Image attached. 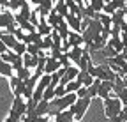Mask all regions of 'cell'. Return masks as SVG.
Returning a JSON list of instances; mask_svg holds the SVG:
<instances>
[{
  "label": "cell",
  "mask_w": 127,
  "mask_h": 122,
  "mask_svg": "<svg viewBox=\"0 0 127 122\" xmlns=\"http://www.w3.org/2000/svg\"><path fill=\"white\" fill-rule=\"evenodd\" d=\"M14 74V67L11 62H5V60H0V76H7V78H11V76Z\"/></svg>",
  "instance_id": "ac0fdd59"
},
{
  "label": "cell",
  "mask_w": 127,
  "mask_h": 122,
  "mask_svg": "<svg viewBox=\"0 0 127 122\" xmlns=\"http://www.w3.org/2000/svg\"><path fill=\"white\" fill-rule=\"evenodd\" d=\"M90 103H92V97H90V96H85V97H78V99H76V103L71 106V110H72V113H74V119H76V120L83 119L85 112L90 108Z\"/></svg>",
  "instance_id": "3957f363"
},
{
  "label": "cell",
  "mask_w": 127,
  "mask_h": 122,
  "mask_svg": "<svg viewBox=\"0 0 127 122\" xmlns=\"http://www.w3.org/2000/svg\"><path fill=\"white\" fill-rule=\"evenodd\" d=\"M76 80L79 81V83H81V85H85V87H90L92 83H94V76L88 73V71H79L78 73V76H76Z\"/></svg>",
  "instance_id": "5bb4252c"
},
{
  "label": "cell",
  "mask_w": 127,
  "mask_h": 122,
  "mask_svg": "<svg viewBox=\"0 0 127 122\" xmlns=\"http://www.w3.org/2000/svg\"><path fill=\"white\" fill-rule=\"evenodd\" d=\"M78 99V94L76 92H67V94H64L62 97H53L51 101L57 104V110L62 112V110H65V108H71V106L76 103Z\"/></svg>",
  "instance_id": "277c9868"
},
{
  "label": "cell",
  "mask_w": 127,
  "mask_h": 122,
  "mask_svg": "<svg viewBox=\"0 0 127 122\" xmlns=\"http://www.w3.org/2000/svg\"><path fill=\"white\" fill-rule=\"evenodd\" d=\"M55 97V87L50 83V85H48L46 87V90H44V94H42V99H48V101H51Z\"/></svg>",
  "instance_id": "4316f807"
},
{
  "label": "cell",
  "mask_w": 127,
  "mask_h": 122,
  "mask_svg": "<svg viewBox=\"0 0 127 122\" xmlns=\"http://www.w3.org/2000/svg\"><path fill=\"white\" fill-rule=\"evenodd\" d=\"M102 53H104V57H106V58H109V57H115V55H117L118 51H117V50H115L113 46H111L109 42H106V46L102 48Z\"/></svg>",
  "instance_id": "484cf974"
},
{
  "label": "cell",
  "mask_w": 127,
  "mask_h": 122,
  "mask_svg": "<svg viewBox=\"0 0 127 122\" xmlns=\"http://www.w3.org/2000/svg\"><path fill=\"white\" fill-rule=\"evenodd\" d=\"M0 7H2V9L9 7V0H0Z\"/></svg>",
  "instance_id": "f35d334b"
},
{
  "label": "cell",
  "mask_w": 127,
  "mask_h": 122,
  "mask_svg": "<svg viewBox=\"0 0 127 122\" xmlns=\"http://www.w3.org/2000/svg\"><path fill=\"white\" fill-rule=\"evenodd\" d=\"M64 94H67V90H65V85L58 83V85L55 87V97H62Z\"/></svg>",
  "instance_id": "836d02e7"
},
{
  "label": "cell",
  "mask_w": 127,
  "mask_h": 122,
  "mask_svg": "<svg viewBox=\"0 0 127 122\" xmlns=\"http://www.w3.org/2000/svg\"><path fill=\"white\" fill-rule=\"evenodd\" d=\"M83 51H85L83 46H72V48L67 51L69 57H71V60H72V64H78V62H79V58L83 57Z\"/></svg>",
  "instance_id": "2e32d148"
},
{
  "label": "cell",
  "mask_w": 127,
  "mask_h": 122,
  "mask_svg": "<svg viewBox=\"0 0 127 122\" xmlns=\"http://www.w3.org/2000/svg\"><path fill=\"white\" fill-rule=\"evenodd\" d=\"M16 18H14V11H11L9 7H5L4 11H0V28H5L7 25L14 23Z\"/></svg>",
  "instance_id": "52a82bcc"
},
{
  "label": "cell",
  "mask_w": 127,
  "mask_h": 122,
  "mask_svg": "<svg viewBox=\"0 0 127 122\" xmlns=\"http://www.w3.org/2000/svg\"><path fill=\"white\" fill-rule=\"evenodd\" d=\"M35 113H37V117H44V115L50 113V101H48V99H41L35 104Z\"/></svg>",
  "instance_id": "4fadbf2b"
},
{
  "label": "cell",
  "mask_w": 127,
  "mask_h": 122,
  "mask_svg": "<svg viewBox=\"0 0 127 122\" xmlns=\"http://www.w3.org/2000/svg\"><path fill=\"white\" fill-rule=\"evenodd\" d=\"M41 50H42V48H41V46H37L35 42H28V44H27V51H28V53H32V55H37Z\"/></svg>",
  "instance_id": "1f68e13d"
},
{
  "label": "cell",
  "mask_w": 127,
  "mask_h": 122,
  "mask_svg": "<svg viewBox=\"0 0 127 122\" xmlns=\"http://www.w3.org/2000/svg\"><path fill=\"white\" fill-rule=\"evenodd\" d=\"M113 87H115V80H102L99 85V99H106L113 94Z\"/></svg>",
  "instance_id": "8992f818"
},
{
  "label": "cell",
  "mask_w": 127,
  "mask_h": 122,
  "mask_svg": "<svg viewBox=\"0 0 127 122\" xmlns=\"http://www.w3.org/2000/svg\"><path fill=\"white\" fill-rule=\"evenodd\" d=\"M60 67H62L60 60H58V58H55V57H51V55H48V58H46V66H44V73L53 74V73H55V71H58Z\"/></svg>",
  "instance_id": "ba28073f"
},
{
  "label": "cell",
  "mask_w": 127,
  "mask_h": 122,
  "mask_svg": "<svg viewBox=\"0 0 127 122\" xmlns=\"http://www.w3.org/2000/svg\"><path fill=\"white\" fill-rule=\"evenodd\" d=\"M65 20H67V23H69L71 30H78V32H81V21H83V18H81V16H76V14L69 12L67 16H65Z\"/></svg>",
  "instance_id": "9c48e42d"
},
{
  "label": "cell",
  "mask_w": 127,
  "mask_h": 122,
  "mask_svg": "<svg viewBox=\"0 0 127 122\" xmlns=\"http://www.w3.org/2000/svg\"><path fill=\"white\" fill-rule=\"evenodd\" d=\"M16 74H18L21 80H28L30 76H32V69H30V67H27V66H21L18 71H16Z\"/></svg>",
  "instance_id": "603a6c76"
},
{
  "label": "cell",
  "mask_w": 127,
  "mask_h": 122,
  "mask_svg": "<svg viewBox=\"0 0 127 122\" xmlns=\"http://www.w3.org/2000/svg\"><path fill=\"white\" fill-rule=\"evenodd\" d=\"M117 96L122 99V103H124V104H127V85H125V87H122V88L118 90V94H117Z\"/></svg>",
  "instance_id": "e575fe53"
},
{
  "label": "cell",
  "mask_w": 127,
  "mask_h": 122,
  "mask_svg": "<svg viewBox=\"0 0 127 122\" xmlns=\"http://www.w3.org/2000/svg\"><path fill=\"white\" fill-rule=\"evenodd\" d=\"M67 39H69V42H71V46H83V44H85L83 34H81V32H78V30H71Z\"/></svg>",
  "instance_id": "30bf717a"
},
{
  "label": "cell",
  "mask_w": 127,
  "mask_h": 122,
  "mask_svg": "<svg viewBox=\"0 0 127 122\" xmlns=\"http://www.w3.org/2000/svg\"><path fill=\"white\" fill-rule=\"evenodd\" d=\"M23 62H25V66L27 67H30V69H35L37 67V64H39V55H32V53H25L23 55Z\"/></svg>",
  "instance_id": "e0dca14e"
},
{
  "label": "cell",
  "mask_w": 127,
  "mask_h": 122,
  "mask_svg": "<svg viewBox=\"0 0 127 122\" xmlns=\"http://www.w3.org/2000/svg\"><path fill=\"white\" fill-rule=\"evenodd\" d=\"M122 108H124V103H122V99L118 96L113 94V96H109V97L104 99V115H106V119L117 120L120 112H122Z\"/></svg>",
  "instance_id": "6da1fadb"
},
{
  "label": "cell",
  "mask_w": 127,
  "mask_h": 122,
  "mask_svg": "<svg viewBox=\"0 0 127 122\" xmlns=\"http://www.w3.org/2000/svg\"><path fill=\"white\" fill-rule=\"evenodd\" d=\"M90 5H92V9H94L95 12H101V11L104 9L106 2H104V0H90Z\"/></svg>",
  "instance_id": "83f0119b"
},
{
  "label": "cell",
  "mask_w": 127,
  "mask_h": 122,
  "mask_svg": "<svg viewBox=\"0 0 127 122\" xmlns=\"http://www.w3.org/2000/svg\"><path fill=\"white\" fill-rule=\"evenodd\" d=\"M76 94H78V97H85V96H88V87L81 85V87L76 90Z\"/></svg>",
  "instance_id": "d590c367"
},
{
  "label": "cell",
  "mask_w": 127,
  "mask_h": 122,
  "mask_svg": "<svg viewBox=\"0 0 127 122\" xmlns=\"http://www.w3.org/2000/svg\"><path fill=\"white\" fill-rule=\"evenodd\" d=\"M27 113V99L23 96H14V103H12V108L11 113L7 117V120H21V117Z\"/></svg>",
  "instance_id": "7a4b0ae2"
},
{
  "label": "cell",
  "mask_w": 127,
  "mask_h": 122,
  "mask_svg": "<svg viewBox=\"0 0 127 122\" xmlns=\"http://www.w3.org/2000/svg\"><path fill=\"white\" fill-rule=\"evenodd\" d=\"M14 36H16V39H18V41H25V42H27V32H25L21 27H16Z\"/></svg>",
  "instance_id": "4dcf8cb0"
},
{
  "label": "cell",
  "mask_w": 127,
  "mask_h": 122,
  "mask_svg": "<svg viewBox=\"0 0 127 122\" xmlns=\"http://www.w3.org/2000/svg\"><path fill=\"white\" fill-rule=\"evenodd\" d=\"M108 42L111 44V46H113L118 53L124 50V41H122V36H115V37H109L108 39Z\"/></svg>",
  "instance_id": "7402d4cb"
},
{
  "label": "cell",
  "mask_w": 127,
  "mask_h": 122,
  "mask_svg": "<svg viewBox=\"0 0 127 122\" xmlns=\"http://www.w3.org/2000/svg\"><path fill=\"white\" fill-rule=\"evenodd\" d=\"M12 50L18 53V55H25V53H27V42H25V41H18V42L14 44Z\"/></svg>",
  "instance_id": "d4e9b609"
},
{
  "label": "cell",
  "mask_w": 127,
  "mask_h": 122,
  "mask_svg": "<svg viewBox=\"0 0 127 122\" xmlns=\"http://www.w3.org/2000/svg\"><path fill=\"white\" fill-rule=\"evenodd\" d=\"M51 30H53V27L48 23V20L46 18H41V23L37 25V32H41L42 36H50Z\"/></svg>",
  "instance_id": "ffe728a7"
},
{
  "label": "cell",
  "mask_w": 127,
  "mask_h": 122,
  "mask_svg": "<svg viewBox=\"0 0 127 122\" xmlns=\"http://www.w3.org/2000/svg\"><path fill=\"white\" fill-rule=\"evenodd\" d=\"M53 46H55V41H53V37H51V36H44V37H42V50L50 51Z\"/></svg>",
  "instance_id": "cb8c5ba5"
},
{
  "label": "cell",
  "mask_w": 127,
  "mask_h": 122,
  "mask_svg": "<svg viewBox=\"0 0 127 122\" xmlns=\"http://www.w3.org/2000/svg\"><path fill=\"white\" fill-rule=\"evenodd\" d=\"M117 120H127V104H124V108H122V112H120Z\"/></svg>",
  "instance_id": "8d00e7d4"
},
{
  "label": "cell",
  "mask_w": 127,
  "mask_h": 122,
  "mask_svg": "<svg viewBox=\"0 0 127 122\" xmlns=\"http://www.w3.org/2000/svg\"><path fill=\"white\" fill-rule=\"evenodd\" d=\"M0 60H2V53H0Z\"/></svg>",
  "instance_id": "ab89813d"
},
{
  "label": "cell",
  "mask_w": 127,
  "mask_h": 122,
  "mask_svg": "<svg viewBox=\"0 0 127 122\" xmlns=\"http://www.w3.org/2000/svg\"><path fill=\"white\" fill-rule=\"evenodd\" d=\"M104 2H109V0H104Z\"/></svg>",
  "instance_id": "60d3db41"
},
{
  "label": "cell",
  "mask_w": 127,
  "mask_h": 122,
  "mask_svg": "<svg viewBox=\"0 0 127 122\" xmlns=\"http://www.w3.org/2000/svg\"><path fill=\"white\" fill-rule=\"evenodd\" d=\"M76 66L79 67V71H88V67L92 66V58H90V50H88V48L83 51V57L79 58V62H78Z\"/></svg>",
  "instance_id": "7c38bea8"
},
{
  "label": "cell",
  "mask_w": 127,
  "mask_h": 122,
  "mask_svg": "<svg viewBox=\"0 0 127 122\" xmlns=\"http://www.w3.org/2000/svg\"><path fill=\"white\" fill-rule=\"evenodd\" d=\"M58 14H62V16L64 18H65L67 16V14L71 12V9H69V5H67V2H65V0H57V2H55V7H53Z\"/></svg>",
  "instance_id": "d6986e66"
},
{
  "label": "cell",
  "mask_w": 127,
  "mask_h": 122,
  "mask_svg": "<svg viewBox=\"0 0 127 122\" xmlns=\"http://www.w3.org/2000/svg\"><path fill=\"white\" fill-rule=\"evenodd\" d=\"M79 87H81V83H79L78 80H71L69 83H65V90H67V92H76Z\"/></svg>",
  "instance_id": "f1b7e54d"
},
{
  "label": "cell",
  "mask_w": 127,
  "mask_h": 122,
  "mask_svg": "<svg viewBox=\"0 0 127 122\" xmlns=\"http://www.w3.org/2000/svg\"><path fill=\"white\" fill-rule=\"evenodd\" d=\"M101 78H95L94 80V83L88 87V96L92 97V99H95V97H99V85H101Z\"/></svg>",
  "instance_id": "44dd1931"
},
{
  "label": "cell",
  "mask_w": 127,
  "mask_h": 122,
  "mask_svg": "<svg viewBox=\"0 0 127 122\" xmlns=\"http://www.w3.org/2000/svg\"><path fill=\"white\" fill-rule=\"evenodd\" d=\"M9 85H11V88H12L14 96H23V90H25V80H21L16 73L9 78Z\"/></svg>",
  "instance_id": "5b68a950"
},
{
  "label": "cell",
  "mask_w": 127,
  "mask_h": 122,
  "mask_svg": "<svg viewBox=\"0 0 127 122\" xmlns=\"http://www.w3.org/2000/svg\"><path fill=\"white\" fill-rule=\"evenodd\" d=\"M53 119H55L57 122H71V120L74 119V113H72V110H71V108H65V110L58 112Z\"/></svg>",
  "instance_id": "9a60e30c"
},
{
  "label": "cell",
  "mask_w": 127,
  "mask_h": 122,
  "mask_svg": "<svg viewBox=\"0 0 127 122\" xmlns=\"http://www.w3.org/2000/svg\"><path fill=\"white\" fill-rule=\"evenodd\" d=\"M53 2H57V0H53Z\"/></svg>",
  "instance_id": "b9f144b4"
},
{
  "label": "cell",
  "mask_w": 127,
  "mask_h": 122,
  "mask_svg": "<svg viewBox=\"0 0 127 122\" xmlns=\"http://www.w3.org/2000/svg\"><path fill=\"white\" fill-rule=\"evenodd\" d=\"M9 48H7V44L2 41V39H0V53H4V51H7Z\"/></svg>",
  "instance_id": "74e56055"
},
{
  "label": "cell",
  "mask_w": 127,
  "mask_h": 122,
  "mask_svg": "<svg viewBox=\"0 0 127 122\" xmlns=\"http://www.w3.org/2000/svg\"><path fill=\"white\" fill-rule=\"evenodd\" d=\"M14 57H16V51L11 50V48H9L7 51L2 53V60H5V62H12V58H14Z\"/></svg>",
  "instance_id": "d6a6232c"
},
{
  "label": "cell",
  "mask_w": 127,
  "mask_h": 122,
  "mask_svg": "<svg viewBox=\"0 0 127 122\" xmlns=\"http://www.w3.org/2000/svg\"><path fill=\"white\" fill-rule=\"evenodd\" d=\"M46 20H48V23H50L53 28H57V27H58V25H60L64 20H65V18H64L62 14H58L55 9H51V11H50V14L46 16Z\"/></svg>",
  "instance_id": "8fae6325"
},
{
  "label": "cell",
  "mask_w": 127,
  "mask_h": 122,
  "mask_svg": "<svg viewBox=\"0 0 127 122\" xmlns=\"http://www.w3.org/2000/svg\"><path fill=\"white\" fill-rule=\"evenodd\" d=\"M25 2H27V0H9V9L11 11H20Z\"/></svg>",
  "instance_id": "f546056e"
}]
</instances>
